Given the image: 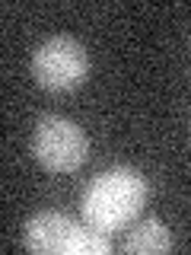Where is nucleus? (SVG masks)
<instances>
[{"mask_svg": "<svg viewBox=\"0 0 191 255\" xmlns=\"http://www.w3.org/2000/svg\"><path fill=\"white\" fill-rule=\"evenodd\" d=\"M147 204V179L131 166H111L99 172L83 191V217L86 223L115 233L140 217Z\"/></svg>", "mask_w": 191, "mask_h": 255, "instance_id": "f257e3e1", "label": "nucleus"}, {"mask_svg": "<svg viewBox=\"0 0 191 255\" xmlns=\"http://www.w3.org/2000/svg\"><path fill=\"white\" fill-rule=\"evenodd\" d=\"M32 156L48 172H77L90 156V140L70 118L42 115L32 131Z\"/></svg>", "mask_w": 191, "mask_h": 255, "instance_id": "f03ea898", "label": "nucleus"}, {"mask_svg": "<svg viewBox=\"0 0 191 255\" xmlns=\"http://www.w3.org/2000/svg\"><path fill=\"white\" fill-rule=\"evenodd\" d=\"M32 77L48 93H70L90 77V54L70 35H54L32 54Z\"/></svg>", "mask_w": 191, "mask_h": 255, "instance_id": "7ed1b4c3", "label": "nucleus"}, {"mask_svg": "<svg viewBox=\"0 0 191 255\" xmlns=\"http://www.w3.org/2000/svg\"><path fill=\"white\" fill-rule=\"evenodd\" d=\"M77 230V220H70L61 211H42L35 217H29L26 230H22V243L29 252L38 255H64L67 239Z\"/></svg>", "mask_w": 191, "mask_h": 255, "instance_id": "20e7f679", "label": "nucleus"}, {"mask_svg": "<svg viewBox=\"0 0 191 255\" xmlns=\"http://www.w3.org/2000/svg\"><path fill=\"white\" fill-rule=\"evenodd\" d=\"M118 249L124 255H159L172 252V233L159 217H143L134 230H127V236L118 243Z\"/></svg>", "mask_w": 191, "mask_h": 255, "instance_id": "39448f33", "label": "nucleus"}, {"mask_svg": "<svg viewBox=\"0 0 191 255\" xmlns=\"http://www.w3.org/2000/svg\"><path fill=\"white\" fill-rule=\"evenodd\" d=\"M111 252V239L105 230L93 227V223H77V230L70 233L67 239V249H64V255H105Z\"/></svg>", "mask_w": 191, "mask_h": 255, "instance_id": "423d86ee", "label": "nucleus"}]
</instances>
